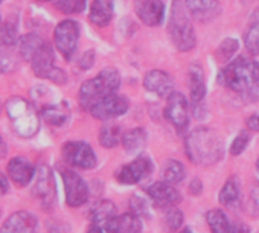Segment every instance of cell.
<instances>
[{"label":"cell","mask_w":259,"mask_h":233,"mask_svg":"<svg viewBox=\"0 0 259 233\" xmlns=\"http://www.w3.org/2000/svg\"><path fill=\"white\" fill-rule=\"evenodd\" d=\"M191 16L198 22H212L221 13L218 0H185Z\"/></svg>","instance_id":"d6986e66"},{"label":"cell","mask_w":259,"mask_h":233,"mask_svg":"<svg viewBox=\"0 0 259 233\" xmlns=\"http://www.w3.org/2000/svg\"><path fill=\"white\" fill-rule=\"evenodd\" d=\"M7 114L14 133L22 139L34 137L40 130V114L32 102L13 96L7 101Z\"/></svg>","instance_id":"3957f363"},{"label":"cell","mask_w":259,"mask_h":233,"mask_svg":"<svg viewBox=\"0 0 259 233\" xmlns=\"http://www.w3.org/2000/svg\"><path fill=\"white\" fill-rule=\"evenodd\" d=\"M114 215H116V206H114L111 201H108V200H101V201H98V203L92 207V210H90V219H92V222H98V224H101L102 227H104L105 222H107L108 219H111Z\"/></svg>","instance_id":"4316f807"},{"label":"cell","mask_w":259,"mask_h":233,"mask_svg":"<svg viewBox=\"0 0 259 233\" xmlns=\"http://www.w3.org/2000/svg\"><path fill=\"white\" fill-rule=\"evenodd\" d=\"M256 168H257V171H259V160L256 162Z\"/></svg>","instance_id":"c3c4849f"},{"label":"cell","mask_w":259,"mask_h":233,"mask_svg":"<svg viewBox=\"0 0 259 233\" xmlns=\"http://www.w3.org/2000/svg\"><path fill=\"white\" fill-rule=\"evenodd\" d=\"M64 192H66V203L70 207H79L87 203L89 200V186L87 183L78 175L75 171L64 169L61 172Z\"/></svg>","instance_id":"8fae6325"},{"label":"cell","mask_w":259,"mask_h":233,"mask_svg":"<svg viewBox=\"0 0 259 233\" xmlns=\"http://www.w3.org/2000/svg\"><path fill=\"white\" fill-rule=\"evenodd\" d=\"M162 175H163V181L171 183V184H177L185 178L186 169L179 160H168L163 166Z\"/></svg>","instance_id":"f546056e"},{"label":"cell","mask_w":259,"mask_h":233,"mask_svg":"<svg viewBox=\"0 0 259 233\" xmlns=\"http://www.w3.org/2000/svg\"><path fill=\"white\" fill-rule=\"evenodd\" d=\"M87 0H58L57 8L63 14H79L85 10Z\"/></svg>","instance_id":"836d02e7"},{"label":"cell","mask_w":259,"mask_h":233,"mask_svg":"<svg viewBox=\"0 0 259 233\" xmlns=\"http://www.w3.org/2000/svg\"><path fill=\"white\" fill-rule=\"evenodd\" d=\"M165 210H166V213H165V221H166V224H168V228H171V230L180 228V225L183 224V219H185L182 210H179L176 206L166 207Z\"/></svg>","instance_id":"e575fe53"},{"label":"cell","mask_w":259,"mask_h":233,"mask_svg":"<svg viewBox=\"0 0 259 233\" xmlns=\"http://www.w3.org/2000/svg\"><path fill=\"white\" fill-rule=\"evenodd\" d=\"M182 233H192V231H191V228H185V230H183Z\"/></svg>","instance_id":"7dc6e473"},{"label":"cell","mask_w":259,"mask_h":233,"mask_svg":"<svg viewBox=\"0 0 259 233\" xmlns=\"http://www.w3.org/2000/svg\"><path fill=\"white\" fill-rule=\"evenodd\" d=\"M105 233H142L141 218L135 213L114 215L104 225Z\"/></svg>","instance_id":"ac0fdd59"},{"label":"cell","mask_w":259,"mask_h":233,"mask_svg":"<svg viewBox=\"0 0 259 233\" xmlns=\"http://www.w3.org/2000/svg\"><path fill=\"white\" fill-rule=\"evenodd\" d=\"M130 210L138 216H150L148 201L139 195H135V197H132V200H130Z\"/></svg>","instance_id":"d590c367"},{"label":"cell","mask_w":259,"mask_h":233,"mask_svg":"<svg viewBox=\"0 0 259 233\" xmlns=\"http://www.w3.org/2000/svg\"><path fill=\"white\" fill-rule=\"evenodd\" d=\"M147 194L150 195V198L153 200V203L157 207H162V209L176 206L182 200L179 191L171 183H166V181L153 183L151 186H148Z\"/></svg>","instance_id":"2e32d148"},{"label":"cell","mask_w":259,"mask_h":233,"mask_svg":"<svg viewBox=\"0 0 259 233\" xmlns=\"http://www.w3.org/2000/svg\"><path fill=\"white\" fill-rule=\"evenodd\" d=\"M122 128L117 124H105L99 131V142L104 148H114L122 142Z\"/></svg>","instance_id":"83f0119b"},{"label":"cell","mask_w":259,"mask_h":233,"mask_svg":"<svg viewBox=\"0 0 259 233\" xmlns=\"http://www.w3.org/2000/svg\"><path fill=\"white\" fill-rule=\"evenodd\" d=\"M153 172V162L148 157H138L135 162L122 166L116 172V178L122 184H136L150 177Z\"/></svg>","instance_id":"4fadbf2b"},{"label":"cell","mask_w":259,"mask_h":233,"mask_svg":"<svg viewBox=\"0 0 259 233\" xmlns=\"http://www.w3.org/2000/svg\"><path fill=\"white\" fill-rule=\"evenodd\" d=\"M87 233H105V230H104V227H102L101 224H98V222H92V224H90V227L87 228Z\"/></svg>","instance_id":"f6af8a7d"},{"label":"cell","mask_w":259,"mask_h":233,"mask_svg":"<svg viewBox=\"0 0 259 233\" xmlns=\"http://www.w3.org/2000/svg\"><path fill=\"white\" fill-rule=\"evenodd\" d=\"M248 142H250V134H248L247 131H241V133L233 139V144H232V147H230V153H232L233 156H239V154L247 148Z\"/></svg>","instance_id":"8d00e7d4"},{"label":"cell","mask_w":259,"mask_h":233,"mask_svg":"<svg viewBox=\"0 0 259 233\" xmlns=\"http://www.w3.org/2000/svg\"><path fill=\"white\" fill-rule=\"evenodd\" d=\"M41 118L52 127H63L69 119V111L63 105H46L41 110Z\"/></svg>","instance_id":"484cf974"},{"label":"cell","mask_w":259,"mask_h":233,"mask_svg":"<svg viewBox=\"0 0 259 233\" xmlns=\"http://www.w3.org/2000/svg\"><path fill=\"white\" fill-rule=\"evenodd\" d=\"M5 153H7V145H5L4 139L0 137V159H2V157L5 156Z\"/></svg>","instance_id":"bcb514c9"},{"label":"cell","mask_w":259,"mask_h":233,"mask_svg":"<svg viewBox=\"0 0 259 233\" xmlns=\"http://www.w3.org/2000/svg\"><path fill=\"white\" fill-rule=\"evenodd\" d=\"M201 191H203V184H201V181L200 180H192V183H191V186H189V192L192 194V195H200L201 194Z\"/></svg>","instance_id":"7bdbcfd3"},{"label":"cell","mask_w":259,"mask_h":233,"mask_svg":"<svg viewBox=\"0 0 259 233\" xmlns=\"http://www.w3.org/2000/svg\"><path fill=\"white\" fill-rule=\"evenodd\" d=\"M8 191H10L8 178H7V175H4L2 172H0V197H4Z\"/></svg>","instance_id":"b9f144b4"},{"label":"cell","mask_w":259,"mask_h":233,"mask_svg":"<svg viewBox=\"0 0 259 233\" xmlns=\"http://www.w3.org/2000/svg\"><path fill=\"white\" fill-rule=\"evenodd\" d=\"M16 69H17V61L11 55L0 52V73H11Z\"/></svg>","instance_id":"74e56055"},{"label":"cell","mask_w":259,"mask_h":233,"mask_svg":"<svg viewBox=\"0 0 259 233\" xmlns=\"http://www.w3.org/2000/svg\"><path fill=\"white\" fill-rule=\"evenodd\" d=\"M238 51V41L235 38H226L221 41V44L217 49V58L221 63L229 61Z\"/></svg>","instance_id":"d6a6232c"},{"label":"cell","mask_w":259,"mask_h":233,"mask_svg":"<svg viewBox=\"0 0 259 233\" xmlns=\"http://www.w3.org/2000/svg\"><path fill=\"white\" fill-rule=\"evenodd\" d=\"M2 2H4V0H0V4H2Z\"/></svg>","instance_id":"f907efd6"},{"label":"cell","mask_w":259,"mask_h":233,"mask_svg":"<svg viewBox=\"0 0 259 233\" xmlns=\"http://www.w3.org/2000/svg\"><path fill=\"white\" fill-rule=\"evenodd\" d=\"M207 225L212 233H232L233 222H230L229 216L221 209H212L206 215Z\"/></svg>","instance_id":"d4e9b609"},{"label":"cell","mask_w":259,"mask_h":233,"mask_svg":"<svg viewBox=\"0 0 259 233\" xmlns=\"http://www.w3.org/2000/svg\"><path fill=\"white\" fill-rule=\"evenodd\" d=\"M89 19L96 26H107L113 19V0H93Z\"/></svg>","instance_id":"7402d4cb"},{"label":"cell","mask_w":259,"mask_h":233,"mask_svg":"<svg viewBox=\"0 0 259 233\" xmlns=\"http://www.w3.org/2000/svg\"><path fill=\"white\" fill-rule=\"evenodd\" d=\"M168 32H169L171 41L174 43V46L179 51L188 52V51L194 49L197 38H195L194 26L185 11V5L182 0H172Z\"/></svg>","instance_id":"5b68a950"},{"label":"cell","mask_w":259,"mask_h":233,"mask_svg":"<svg viewBox=\"0 0 259 233\" xmlns=\"http://www.w3.org/2000/svg\"><path fill=\"white\" fill-rule=\"evenodd\" d=\"M93 61H95V52L93 51H89V52H85L84 55H82V58L79 60V67L81 69H90L92 67V64H93Z\"/></svg>","instance_id":"ab89813d"},{"label":"cell","mask_w":259,"mask_h":233,"mask_svg":"<svg viewBox=\"0 0 259 233\" xmlns=\"http://www.w3.org/2000/svg\"><path fill=\"white\" fill-rule=\"evenodd\" d=\"M79 40V25L75 20H63L54 31V41L64 60H72Z\"/></svg>","instance_id":"ba28073f"},{"label":"cell","mask_w":259,"mask_h":233,"mask_svg":"<svg viewBox=\"0 0 259 233\" xmlns=\"http://www.w3.org/2000/svg\"><path fill=\"white\" fill-rule=\"evenodd\" d=\"M136 14L147 26H159L165 17V5L162 0H136Z\"/></svg>","instance_id":"5bb4252c"},{"label":"cell","mask_w":259,"mask_h":233,"mask_svg":"<svg viewBox=\"0 0 259 233\" xmlns=\"http://www.w3.org/2000/svg\"><path fill=\"white\" fill-rule=\"evenodd\" d=\"M7 172H8V177L20 188H25L28 186L34 175H35V168L34 165L26 160L25 157H13L10 162H8V166H7Z\"/></svg>","instance_id":"e0dca14e"},{"label":"cell","mask_w":259,"mask_h":233,"mask_svg":"<svg viewBox=\"0 0 259 233\" xmlns=\"http://www.w3.org/2000/svg\"><path fill=\"white\" fill-rule=\"evenodd\" d=\"M32 194L38 200L43 209L52 210L55 203H57V186H55V178L48 165H41L37 169L35 175V183L32 188Z\"/></svg>","instance_id":"52a82bcc"},{"label":"cell","mask_w":259,"mask_h":233,"mask_svg":"<svg viewBox=\"0 0 259 233\" xmlns=\"http://www.w3.org/2000/svg\"><path fill=\"white\" fill-rule=\"evenodd\" d=\"M144 87L157 96H169L174 90L172 78L163 70H151L144 78Z\"/></svg>","instance_id":"ffe728a7"},{"label":"cell","mask_w":259,"mask_h":233,"mask_svg":"<svg viewBox=\"0 0 259 233\" xmlns=\"http://www.w3.org/2000/svg\"><path fill=\"white\" fill-rule=\"evenodd\" d=\"M19 31L16 22H7L0 23V46L8 48L19 43Z\"/></svg>","instance_id":"4dcf8cb0"},{"label":"cell","mask_w":259,"mask_h":233,"mask_svg":"<svg viewBox=\"0 0 259 233\" xmlns=\"http://www.w3.org/2000/svg\"><path fill=\"white\" fill-rule=\"evenodd\" d=\"M41 2H51V0H41Z\"/></svg>","instance_id":"681fc988"},{"label":"cell","mask_w":259,"mask_h":233,"mask_svg":"<svg viewBox=\"0 0 259 233\" xmlns=\"http://www.w3.org/2000/svg\"><path fill=\"white\" fill-rule=\"evenodd\" d=\"M244 43L251 55H259V22H254L244 34Z\"/></svg>","instance_id":"1f68e13d"},{"label":"cell","mask_w":259,"mask_h":233,"mask_svg":"<svg viewBox=\"0 0 259 233\" xmlns=\"http://www.w3.org/2000/svg\"><path fill=\"white\" fill-rule=\"evenodd\" d=\"M63 159L66 163L79 168V169H92L96 166V156L90 145L85 142H67L63 145Z\"/></svg>","instance_id":"9c48e42d"},{"label":"cell","mask_w":259,"mask_h":233,"mask_svg":"<svg viewBox=\"0 0 259 233\" xmlns=\"http://www.w3.org/2000/svg\"><path fill=\"white\" fill-rule=\"evenodd\" d=\"M189 88H191V99L195 104H201L206 95V81L204 72L200 64H192L189 69Z\"/></svg>","instance_id":"603a6c76"},{"label":"cell","mask_w":259,"mask_h":233,"mask_svg":"<svg viewBox=\"0 0 259 233\" xmlns=\"http://www.w3.org/2000/svg\"><path fill=\"white\" fill-rule=\"evenodd\" d=\"M128 107H130V102L125 96H120L117 93H111V95H107L105 98H102L101 101H98L89 110V113L96 119L108 121V119L117 118V116L126 113Z\"/></svg>","instance_id":"30bf717a"},{"label":"cell","mask_w":259,"mask_h":233,"mask_svg":"<svg viewBox=\"0 0 259 233\" xmlns=\"http://www.w3.org/2000/svg\"><path fill=\"white\" fill-rule=\"evenodd\" d=\"M147 131L142 128H133V130H128L123 133L122 136V145L123 150L126 151V154H132L136 156L139 153H142L147 147Z\"/></svg>","instance_id":"44dd1931"},{"label":"cell","mask_w":259,"mask_h":233,"mask_svg":"<svg viewBox=\"0 0 259 233\" xmlns=\"http://www.w3.org/2000/svg\"><path fill=\"white\" fill-rule=\"evenodd\" d=\"M189 160L195 165H215L224 156L221 136L212 128H197L185 141Z\"/></svg>","instance_id":"6da1fadb"},{"label":"cell","mask_w":259,"mask_h":233,"mask_svg":"<svg viewBox=\"0 0 259 233\" xmlns=\"http://www.w3.org/2000/svg\"><path fill=\"white\" fill-rule=\"evenodd\" d=\"M250 207L253 212L259 210V181L254 183L250 191Z\"/></svg>","instance_id":"f35d334b"},{"label":"cell","mask_w":259,"mask_h":233,"mask_svg":"<svg viewBox=\"0 0 259 233\" xmlns=\"http://www.w3.org/2000/svg\"><path fill=\"white\" fill-rule=\"evenodd\" d=\"M220 203L226 207H235L239 203V184L236 178L226 181L224 188L220 192Z\"/></svg>","instance_id":"f1b7e54d"},{"label":"cell","mask_w":259,"mask_h":233,"mask_svg":"<svg viewBox=\"0 0 259 233\" xmlns=\"http://www.w3.org/2000/svg\"><path fill=\"white\" fill-rule=\"evenodd\" d=\"M248 227L242 222H233V230L232 233H248Z\"/></svg>","instance_id":"ee69618b"},{"label":"cell","mask_w":259,"mask_h":233,"mask_svg":"<svg viewBox=\"0 0 259 233\" xmlns=\"http://www.w3.org/2000/svg\"><path fill=\"white\" fill-rule=\"evenodd\" d=\"M37 218L28 210H19L8 216L0 227V233H35Z\"/></svg>","instance_id":"9a60e30c"},{"label":"cell","mask_w":259,"mask_h":233,"mask_svg":"<svg viewBox=\"0 0 259 233\" xmlns=\"http://www.w3.org/2000/svg\"><path fill=\"white\" fill-rule=\"evenodd\" d=\"M218 82L238 93L253 91L259 87V63L244 57L236 58L221 69Z\"/></svg>","instance_id":"7a4b0ae2"},{"label":"cell","mask_w":259,"mask_h":233,"mask_svg":"<svg viewBox=\"0 0 259 233\" xmlns=\"http://www.w3.org/2000/svg\"><path fill=\"white\" fill-rule=\"evenodd\" d=\"M245 124H247V128H248V130L259 133V113L251 114L250 118L245 121Z\"/></svg>","instance_id":"60d3db41"},{"label":"cell","mask_w":259,"mask_h":233,"mask_svg":"<svg viewBox=\"0 0 259 233\" xmlns=\"http://www.w3.org/2000/svg\"><path fill=\"white\" fill-rule=\"evenodd\" d=\"M120 85V75L114 67L102 69L95 78L82 82L79 88V104L89 111L98 101L105 98L107 95L117 93Z\"/></svg>","instance_id":"277c9868"},{"label":"cell","mask_w":259,"mask_h":233,"mask_svg":"<svg viewBox=\"0 0 259 233\" xmlns=\"http://www.w3.org/2000/svg\"><path fill=\"white\" fill-rule=\"evenodd\" d=\"M165 118L179 131L188 127L189 116H188V101L185 95H182L180 91H172L168 96V102L165 107Z\"/></svg>","instance_id":"7c38bea8"},{"label":"cell","mask_w":259,"mask_h":233,"mask_svg":"<svg viewBox=\"0 0 259 233\" xmlns=\"http://www.w3.org/2000/svg\"><path fill=\"white\" fill-rule=\"evenodd\" d=\"M45 43L46 41L38 34H26V35L20 37V40H19V52H20V57L25 61L31 63V60L43 48Z\"/></svg>","instance_id":"cb8c5ba5"},{"label":"cell","mask_w":259,"mask_h":233,"mask_svg":"<svg viewBox=\"0 0 259 233\" xmlns=\"http://www.w3.org/2000/svg\"><path fill=\"white\" fill-rule=\"evenodd\" d=\"M31 67L38 78L51 79L55 84H66L67 81V75L61 69L55 67V54L49 43H45L43 48L35 54V57L31 60Z\"/></svg>","instance_id":"8992f818"}]
</instances>
